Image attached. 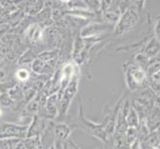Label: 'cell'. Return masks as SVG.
Segmentation results:
<instances>
[{"label":"cell","instance_id":"obj_4","mask_svg":"<svg viewBox=\"0 0 160 149\" xmlns=\"http://www.w3.org/2000/svg\"><path fill=\"white\" fill-rule=\"evenodd\" d=\"M113 28V25H109L106 23H90L89 25H86L84 28H82L80 32V37L85 39V38H92L100 36L102 33H106Z\"/></svg>","mask_w":160,"mask_h":149},{"label":"cell","instance_id":"obj_21","mask_svg":"<svg viewBox=\"0 0 160 149\" xmlns=\"http://www.w3.org/2000/svg\"><path fill=\"white\" fill-rule=\"evenodd\" d=\"M125 139L128 144L130 146L137 139V130L133 127H128L125 131Z\"/></svg>","mask_w":160,"mask_h":149},{"label":"cell","instance_id":"obj_1","mask_svg":"<svg viewBox=\"0 0 160 149\" xmlns=\"http://www.w3.org/2000/svg\"><path fill=\"white\" fill-rule=\"evenodd\" d=\"M125 82L131 92H139L149 87L146 72L135 63H128L123 66Z\"/></svg>","mask_w":160,"mask_h":149},{"label":"cell","instance_id":"obj_26","mask_svg":"<svg viewBox=\"0 0 160 149\" xmlns=\"http://www.w3.org/2000/svg\"><path fill=\"white\" fill-rule=\"evenodd\" d=\"M129 149H141V145H140V142L138 140H135L132 144L129 146Z\"/></svg>","mask_w":160,"mask_h":149},{"label":"cell","instance_id":"obj_20","mask_svg":"<svg viewBox=\"0 0 160 149\" xmlns=\"http://www.w3.org/2000/svg\"><path fill=\"white\" fill-rule=\"evenodd\" d=\"M15 104V102L12 101L8 93L6 92H0V107H12Z\"/></svg>","mask_w":160,"mask_h":149},{"label":"cell","instance_id":"obj_9","mask_svg":"<svg viewBox=\"0 0 160 149\" xmlns=\"http://www.w3.org/2000/svg\"><path fill=\"white\" fill-rule=\"evenodd\" d=\"M21 3L23 4V7L19 8V10H21L27 16H36L45 5V2L41 0L40 1H24Z\"/></svg>","mask_w":160,"mask_h":149},{"label":"cell","instance_id":"obj_16","mask_svg":"<svg viewBox=\"0 0 160 149\" xmlns=\"http://www.w3.org/2000/svg\"><path fill=\"white\" fill-rule=\"evenodd\" d=\"M37 55L32 51L31 49L26 50V51L23 53V55L19 58V60L17 61L18 65H27V64H32V62L36 59Z\"/></svg>","mask_w":160,"mask_h":149},{"label":"cell","instance_id":"obj_28","mask_svg":"<svg viewBox=\"0 0 160 149\" xmlns=\"http://www.w3.org/2000/svg\"><path fill=\"white\" fill-rule=\"evenodd\" d=\"M48 149H56V148H55V145H54V143H52V144L50 145V146H49V148Z\"/></svg>","mask_w":160,"mask_h":149},{"label":"cell","instance_id":"obj_11","mask_svg":"<svg viewBox=\"0 0 160 149\" xmlns=\"http://www.w3.org/2000/svg\"><path fill=\"white\" fill-rule=\"evenodd\" d=\"M72 133V129L70 125L64 122H59L54 125V134L56 137V140L65 142L69 139Z\"/></svg>","mask_w":160,"mask_h":149},{"label":"cell","instance_id":"obj_19","mask_svg":"<svg viewBox=\"0 0 160 149\" xmlns=\"http://www.w3.org/2000/svg\"><path fill=\"white\" fill-rule=\"evenodd\" d=\"M15 78L17 79L18 81L24 82H27V81L30 80L31 74H30V72L27 69L20 68V69H18L17 71L15 72Z\"/></svg>","mask_w":160,"mask_h":149},{"label":"cell","instance_id":"obj_6","mask_svg":"<svg viewBox=\"0 0 160 149\" xmlns=\"http://www.w3.org/2000/svg\"><path fill=\"white\" fill-rule=\"evenodd\" d=\"M77 73V67L73 63L66 64L64 67L61 69V77H60V91L57 92L58 95H62L64 90L67 87L72 78Z\"/></svg>","mask_w":160,"mask_h":149},{"label":"cell","instance_id":"obj_15","mask_svg":"<svg viewBox=\"0 0 160 149\" xmlns=\"http://www.w3.org/2000/svg\"><path fill=\"white\" fill-rule=\"evenodd\" d=\"M136 130H137V140L139 142H142L147 137V135L150 133L145 123V119H141L139 121V124L136 127Z\"/></svg>","mask_w":160,"mask_h":149},{"label":"cell","instance_id":"obj_8","mask_svg":"<svg viewBox=\"0 0 160 149\" xmlns=\"http://www.w3.org/2000/svg\"><path fill=\"white\" fill-rule=\"evenodd\" d=\"M58 101H59L58 93H55V95L47 97L45 106L43 107L44 112H45V115H46L45 117L53 119L57 117L58 115Z\"/></svg>","mask_w":160,"mask_h":149},{"label":"cell","instance_id":"obj_23","mask_svg":"<svg viewBox=\"0 0 160 149\" xmlns=\"http://www.w3.org/2000/svg\"><path fill=\"white\" fill-rule=\"evenodd\" d=\"M11 31H12V28H11L7 22L0 23V40H1L2 38H4L6 35H8Z\"/></svg>","mask_w":160,"mask_h":149},{"label":"cell","instance_id":"obj_5","mask_svg":"<svg viewBox=\"0 0 160 149\" xmlns=\"http://www.w3.org/2000/svg\"><path fill=\"white\" fill-rule=\"evenodd\" d=\"M121 15V11L118 5V1H112L109 6L102 12V17L106 24L115 25L119 20Z\"/></svg>","mask_w":160,"mask_h":149},{"label":"cell","instance_id":"obj_3","mask_svg":"<svg viewBox=\"0 0 160 149\" xmlns=\"http://www.w3.org/2000/svg\"><path fill=\"white\" fill-rule=\"evenodd\" d=\"M79 102H80V112H79L80 115H79V117L81 118V120L82 121V122H84V125L87 127V129L89 130V132L92 136L97 137L98 139H100L102 142H108L109 136L107 134V132L104 131L102 125L101 123H93V122H92V121L86 119V117H84V108H82V102L81 101V98H80Z\"/></svg>","mask_w":160,"mask_h":149},{"label":"cell","instance_id":"obj_10","mask_svg":"<svg viewBox=\"0 0 160 149\" xmlns=\"http://www.w3.org/2000/svg\"><path fill=\"white\" fill-rule=\"evenodd\" d=\"M145 123L149 132L159 128V104H155L145 117Z\"/></svg>","mask_w":160,"mask_h":149},{"label":"cell","instance_id":"obj_18","mask_svg":"<svg viewBox=\"0 0 160 149\" xmlns=\"http://www.w3.org/2000/svg\"><path fill=\"white\" fill-rule=\"evenodd\" d=\"M41 136H35V137H30V138H25L23 144L26 149H38L40 146V140Z\"/></svg>","mask_w":160,"mask_h":149},{"label":"cell","instance_id":"obj_24","mask_svg":"<svg viewBox=\"0 0 160 149\" xmlns=\"http://www.w3.org/2000/svg\"><path fill=\"white\" fill-rule=\"evenodd\" d=\"M8 15L9 14L6 12V11L0 6V23H3V22H5V20H7Z\"/></svg>","mask_w":160,"mask_h":149},{"label":"cell","instance_id":"obj_27","mask_svg":"<svg viewBox=\"0 0 160 149\" xmlns=\"http://www.w3.org/2000/svg\"><path fill=\"white\" fill-rule=\"evenodd\" d=\"M5 78H6V72H5L3 69L0 68V81L4 80Z\"/></svg>","mask_w":160,"mask_h":149},{"label":"cell","instance_id":"obj_17","mask_svg":"<svg viewBox=\"0 0 160 149\" xmlns=\"http://www.w3.org/2000/svg\"><path fill=\"white\" fill-rule=\"evenodd\" d=\"M48 5L45 3L44 5V8L40 11L39 13L37 14V18L39 19L41 22H46L47 20L52 19V7L51 4H49V2H47Z\"/></svg>","mask_w":160,"mask_h":149},{"label":"cell","instance_id":"obj_12","mask_svg":"<svg viewBox=\"0 0 160 149\" xmlns=\"http://www.w3.org/2000/svg\"><path fill=\"white\" fill-rule=\"evenodd\" d=\"M143 54L148 59H152L155 58L159 55V41L156 39L155 37H153L151 40H149L146 45L144 47V50H143Z\"/></svg>","mask_w":160,"mask_h":149},{"label":"cell","instance_id":"obj_25","mask_svg":"<svg viewBox=\"0 0 160 149\" xmlns=\"http://www.w3.org/2000/svg\"><path fill=\"white\" fill-rule=\"evenodd\" d=\"M159 24H160V20H159V16L157 17L156 19V22H155V26H154V34H155V37L156 39L159 41V35H160V33H159Z\"/></svg>","mask_w":160,"mask_h":149},{"label":"cell","instance_id":"obj_14","mask_svg":"<svg viewBox=\"0 0 160 149\" xmlns=\"http://www.w3.org/2000/svg\"><path fill=\"white\" fill-rule=\"evenodd\" d=\"M6 92L8 93V96L12 98V101L14 102L22 101V99H23L24 90L22 89L21 86H19V85H13L12 87H9V89L6 91Z\"/></svg>","mask_w":160,"mask_h":149},{"label":"cell","instance_id":"obj_13","mask_svg":"<svg viewBox=\"0 0 160 149\" xmlns=\"http://www.w3.org/2000/svg\"><path fill=\"white\" fill-rule=\"evenodd\" d=\"M139 121L140 119H139L138 114H137V112L134 110V108L130 106L128 113L125 115V122H126V125H128V127L136 128L139 124Z\"/></svg>","mask_w":160,"mask_h":149},{"label":"cell","instance_id":"obj_7","mask_svg":"<svg viewBox=\"0 0 160 149\" xmlns=\"http://www.w3.org/2000/svg\"><path fill=\"white\" fill-rule=\"evenodd\" d=\"M31 124L28 125V129L26 132V138H30V137L35 136H41V133L46 128L45 119L42 118L40 115H33Z\"/></svg>","mask_w":160,"mask_h":149},{"label":"cell","instance_id":"obj_22","mask_svg":"<svg viewBox=\"0 0 160 149\" xmlns=\"http://www.w3.org/2000/svg\"><path fill=\"white\" fill-rule=\"evenodd\" d=\"M37 91H35L33 87H28V89L24 90V92H23V99L27 102L29 103L31 101L35 98V97L37 96Z\"/></svg>","mask_w":160,"mask_h":149},{"label":"cell","instance_id":"obj_29","mask_svg":"<svg viewBox=\"0 0 160 149\" xmlns=\"http://www.w3.org/2000/svg\"><path fill=\"white\" fill-rule=\"evenodd\" d=\"M2 114H3V112H2V109H1V107H0V117H2Z\"/></svg>","mask_w":160,"mask_h":149},{"label":"cell","instance_id":"obj_2","mask_svg":"<svg viewBox=\"0 0 160 149\" xmlns=\"http://www.w3.org/2000/svg\"><path fill=\"white\" fill-rule=\"evenodd\" d=\"M141 8L138 5H129L122 13H121L119 20L113 27V36L121 37L125 33L129 32L139 21V12Z\"/></svg>","mask_w":160,"mask_h":149},{"label":"cell","instance_id":"obj_30","mask_svg":"<svg viewBox=\"0 0 160 149\" xmlns=\"http://www.w3.org/2000/svg\"><path fill=\"white\" fill-rule=\"evenodd\" d=\"M2 46V42H1V40H0V47Z\"/></svg>","mask_w":160,"mask_h":149}]
</instances>
